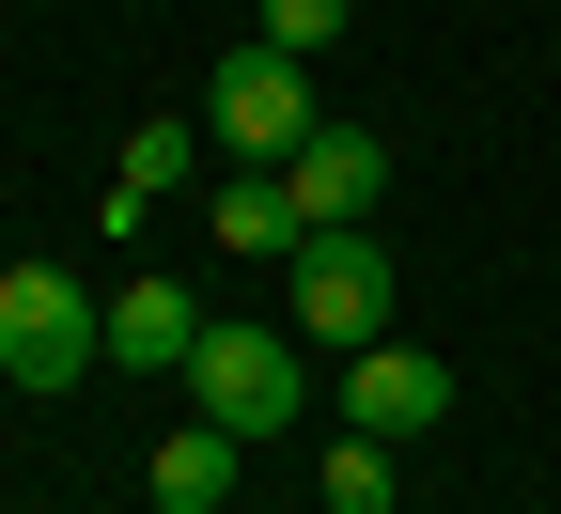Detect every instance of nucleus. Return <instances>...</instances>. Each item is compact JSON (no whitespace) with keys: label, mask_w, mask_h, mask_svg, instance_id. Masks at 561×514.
Returning <instances> with one entry per match:
<instances>
[{"label":"nucleus","mask_w":561,"mask_h":514,"mask_svg":"<svg viewBox=\"0 0 561 514\" xmlns=\"http://www.w3.org/2000/svg\"><path fill=\"white\" fill-rule=\"evenodd\" d=\"M297 235H312V218H297L280 172H234V187H219V250H280V265H297Z\"/></svg>","instance_id":"nucleus-9"},{"label":"nucleus","mask_w":561,"mask_h":514,"mask_svg":"<svg viewBox=\"0 0 561 514\" xmlns=\"http://www.w3.org/2000/svg\"><path fill=\"white\" fill-rule=\"evenodd\" d=\"M328 110H312V62L297 47H219V157H250V172H280V157H297V140H312Z\"/></svg>","instance_id":"nucleus-2"},{"label":"nucleus","mask_w":561,"mask_h":514,"mask_svg":"<svg viewBox=\"0 0 561 514\" xmlns=\"http://www.w3.org/2000/svg\"><path fill=\"white\" fill-rule=\"evenodd\" d=\"M328 514H405L390 499V436H343V453H328Z\"/></svg>","instance_id":"nucleus-11"},{"label":"nucleus","mask_w":561,"mask_h":514,"mask_svg":"<svg viewBox=\"0 0 561 514\" xmlns=\"http://www.w3.org/2000/svg\"><path fill=\"white\" fill-rule=\"evenodd\" d=\"M203 172V125H125V187H110V218H140V203H172Z\"/></svg>","instance_id":"nucleus-10"},{"label":"nucleus","mask_w":561,"mask_h":514,"mask_svg":"<svg viewBox=\"0 0 561 514\" xmlns=\"http://www.w3.org/2000/svg\"><path fill=\"white\" fill-rule=\"evenodd\" d=\"M280 187H297V218H312V235H359V218H375V187H390V140H375V125H312L297 157H280Z\"/></svg>","instance_id":"nucleus-6"},{"label":"nucleus","mask_w":561,"mask_h":514,"mask_svg":"<svg viewBox=\"0 0 561 514\" xmlns=\"http://www.w3.org/2000/svg\"><path fill=\"white\" fill-rule=\"evenodd\" d=\"M234 453H250L234 421H172V436H157V499H172V514H219V499H234Z\"/></svg>","instance_id":"nucleus-8"},{"label":"nucleus","mask_w":561,"mask_h":514,"mask_svg":"<svg viewBox=\"0 0 561 514\" xmlns=\"http://www.w3.org/2000/svg\"><path fill=\"white\" fill-rule=\"evenodd\" d=\"M187 343H203L187 281H125L110 297V375H187Z\"/></svg>","instance_id":"nucleus-7"},{"label":"nucleus","mask_w":561,"mask_h":514,"mask_svg":"<svg viewBox=\"0 0 561 514\" xmlns=\"http://www.w3.org/2000/svg\"><path fill=\"white\" fill-rule=\"evenodd\" d=\"M343 16H359V0H265V47L312 62V47H343Z\"/></svg>","instance_id":"nucleus-12"},{"label":"nucleus","mask_w":561,"mask_h":514,"mask_svg":"<svg viewBox=\"0 0 561 514\" xmlns=\"http://www.w3.org/2000/svg\"><path fill=\"white\" fill-rule=\"evenodd\" d=\"M0 375H16V390H79V375H110V312H94L62 265H0Z\"/></svg>","instance_id":"nucleus-1"},{"label":"nucleus","mask_w":561,"mask_h":514,"mask_svg":"<svg viewBox=\"0 0 561 514\" xmlns=\"http://www.w3.org/2000/svg\"><path fill=\"white\" fill-rule=\"evenodd\" d=\"M297 343H390V265L359 235H297Z\"/></svg>","instance_id":"nucleus-4"},{"label":"nucleus","mask_w":561,"mask_h":514,"mask_svg":"<svg viewBox=\"0 0 561 514\" xmlns=\"http://www.w3.org/2000/svg\"><path fill=\"white\" fill-rule=\"evenodd\" d=\"M437 421H453V375L421 343H359L343 358V436H390L405 453V436H437Z\"/></svg>","instance_id":"nucleus-5"},{"label":"nucleus","mask_w":561,"mask_h":514,"mask_svg":"<svg viewBox=\"0 0 561 514\" xmlns=\"http://www.w3.org/2000/svg\"><path fill=\"white\" fill-rule=\"evenodd\" d=\"M187 406L234 421V436H280L297 421V328H203L187 343Z\"/></svg>","instance_id":"nucleus-3"}]
</instances>
